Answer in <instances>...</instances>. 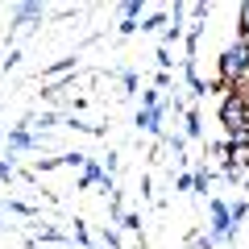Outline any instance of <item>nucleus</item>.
Wrapping results in <instances>:
<instances>
[{
    "label": "nucleus",
    "instance_id": "1",
    "mask_svg": "<svg viewBox=\"0 0 249 249\" xmlns=\"http://www.w3.org/2000/svg\"><path fill=\"white\" fill-rule=\"evenodd\" d=\"M245 75H249V42H241V37H237V42L220 54V75H216L212 88L216 91H232V83H241Z\"/></svg>",
    "mask_w": 249,
    "mask_h": 249
},
{
    "label": "nucleus",
    "instance_id": "4",
    "mask_svg": "<svg viewBox=\"0 0 249 249\" xmlns=\"http://www.w3.org/2000/svg\"><path fill=\"white\" fill-rule=\"evenodd\" d=\"M137 129L142 133H158L162 129V108H142L137 112Z\"/></svg>",
    "mask_w": 249,
    "mask_h": 249
},
{
    "label": "nucleus",
    "instance_id": "2",
    "mask_svg": "<svg viewBox=\"0 0 249 249\" xmlns=\"http://www.w3.org/2000/svg\"><path fill=\"white\" fill-rule=\"evenodd\" d=\"M220 124L229 129V137H232V133H245V129H249V104H245L241 96H232V91L220 100Z\"/></svg>",
    "mask_w": 249,
    "mask_h": 249
},
{
    "label": "nucleus",
    "instance_id": "8",
    "mask_svg": "<svg viewBox=\"0 0 249 249\" xmlns=\"http://www.w3.org/2000/svg\"><path fill=\"white\" fill-rule=\"evenodd\" d=\"M245 216H249V204H245V199H232V204H229V220H232V229H237Z\"/></svg>",
    "mask_w": 249,
    "mask_h": 249
},
{
    "label": "nucleus",
    "instance_id": "7",
    "mask_svg": "<svg viewBox=\"0 0 249 249\" xmlns=\"http://www.w3.org/2000/svg\"><path fill=\"white\" fill-rule=\"evenodd\" d=\"M237 37H241V42H249V0L237 9Z\"/></svg>",
    "mask_w": 249,
    "mask_h": 249
},
{
    "label": "nucleus",
    "instance_id": "18",
    "mask_svg": "<svg viewBox=\"0 0 249 249\" xmlns=\"http://www.w3.org/2000/svg\"><path fill=\"white\" fill-rule=\"evenodd\" d=\"M0 178H13V162H0Z\"/></svg>",
    "mask_w": 249,
    "mask_h": 249
},
{
    "label": "nucleus",
    "instance_id": "10",
    "mask_svg": "<svg viewBox=\"0 0 249 249\" xmlns=\"http://www.w3.org/2000/svg\"><path fill=\"white\" fill-rule=\"evenodd\" d=\"M208 183H212V175H208V170H196V178H191V187H196L199 196H208Z\"/></svg>",
    "mask_w": 249,
    "mask_h": 249
},
{
    "label": "nucleus",
    "instance_id": "12",
    "mask_svg": "<svg viewBox=\"0 0 249 249\" xmlns=\"http://www.w3.org/2000/svg\"><path fill=\"white\" fill-rule=\"evenodd\" d=\"M75 67V58H62V62H54L50 71H46V79H54V75H62V71H71Z\"/></svg>",
    "mask_w": 249,
    "mask_h": 249
},
{
    "label": "nucleus",
    "instance_id": "9",
    "mask_svg": "<svg viewBox=\"0 0 249 249\" xmlns=\"http://www.w3.org/2000/svg\"><path fill=\"white\" fill-rule=\"evenodd\" d=\"M124 21H121V25H137V17H142V0H129V4H124Z\"/></svg>",
    "mask_w": 249,
    "mask_h": 249
},
{
    "label": "nucleus",
    "instance_id": "14",
    "mask_svg": "<svg viewBox=\"0 0 249 249\" xmlns=\"http://www.w3.org/2000/svg\"><path fill=\"white\" fill-rule=\"evenodd\" d=\"M142 104H145V108H162V96H158V88H150V91H145V96H142Z\"/></svg>",
    "mask_w": 249,
    "mask_h": 249
},
{
    "label": "nucleus",
    "instance_id": "16",
    "mask_svg": "<svg viewBox=\"0 0 249 249\" xmlns=\"http://www.w3.org/2000/svg\"><path fill=\"white\" fill-rule=\"evenodd\" d=\"M158 25H166V17H162V13H154V17H145L142 29H158Z\"/></svg>",
    "mask_w": 249,
    "mask_h": 249
},
{
    "label": "nucleus",
    "instance_id": "5",
    "mask_svg": "<svg viewBox=\"0 0 249 249\" xmlns=\"http://www.w3.org/2000/svg\"><path fill=\"white\" fill-rule=\"evenodd\" d=\"M34 145H37V137H29L25 129H13L9 133V150H34Z\"/></svg>",
    "mask_w": 249,
    "mask_h": 249
},
{
    "label": "nucleus",
    "instance_id": "6",
    "mask_svg": "<svg viewBox=\"0 0 249 249\" xmlns=\"http://www.w3.org/2000/svg\"><path fill=\"white\" fill-rule=\"evenodd\" d=\"M91 183H104V170L96 162H83V175H79V187H91Z\"/></svg>",
    "mask_w": 249,
    "mask_h": 249
},
{
    "label": "nucleus",
    "instance_id": "11",
    "mask_svg": "<svg viewBox=\"0 0 249 249\" xmlns=\"http://www.w3.org/2000/svg\"><path fill=\"white\" fill-rule=\"evenodd\" d=\"M121 224L129 232H142V216H133V212H121Z\"/></svg>",
    "mask_w": 249,
    "mask_h": 249
},
{
    "label": "nucleus",
    "instance_id": "3",
    "mask_svg": "<svg viewBox=\"0 0 249 249\" xmlns=\"http://www.w3.org/2000/svg\"><path fill=\"white\" fill-rule=\"evenodd\" d=\"M232 220H229V204L224 199H212V241H229L232 237Z\"/></svg>",
    "mask_w": 249,
    "mask_h": 249
},
{
    "label": "nucleus",
    "instance_id": "17",
    "mask_svg": "<svg viewBox=\"0 0 249 249\" xmlns=\"http://www.w3.org/2000/svg\"><path fill=\"white\" fill-rule=\"evenodd\" d=\"M75 241H79V245H88V229H83V220H75Z\"/></svg>",
    "mask_w": 249,
    "mask_h": 249
},
{
    "label": "nucleus",
    "instance_id": "13",
    "mask_svg": "<svg viewBox=\"0 0 249 249\" xmlns=\"http://www.w3.org/2000/svg\"><path fill=\"white\" fill-rule=\"evenodd\" d=\"M21 21H34V17H42V4H21V13H17Z\"/></svg>",
    "mask_w": 249,
    "mask_h": 249
},
{
    "label": "nucleus",
    "instance_id": "15",
    "mask_svg": "<svg viewBox=\"0 0 249 249\" xmlns=\"http://www.w3.org/2000/svg\"><path fill=\"white\" fill-rule=\"evenodd\" d=\"M187 133L199 137V112H187Z\"/></svg>",
    "mask_w": 249,
    "mask_h": 249
}]
</instances>
